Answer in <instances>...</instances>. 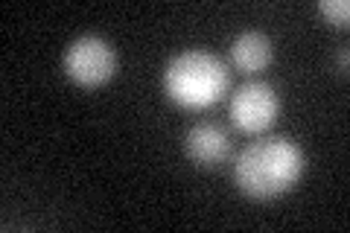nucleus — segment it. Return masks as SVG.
<instances>
[{"label": "nucleus", "instance_id": "nucleus-3", "mask_svg": "<svg viewBox=\"0 0 350 233\" xmlns=\"http://www.w3.org/2000/svg\"><path fill=\"white\" fill-rule=\"evenodd\" d=\"M64 76L79 87H100L117 73V53L103 36H82L68 44L62 55Z\"/></svg>", "mask_w": 350, "mask_h": 233}, {"label": "nucleus", "instance_id": "nucleus-4", "mask_svg": "<svg viewBox=\"0 0 350 233\" xmlns=\"http://www.w3.org/2000/svg\"><path fill=\"white\" fill-rule=\"evenodd\" d=\"M280 114V96L275 91V85L251 79L245 85H239L228 99V117L237 131L243 135H262L278 123Z\"/></svg>", "mask_w": 350, "mask_h": 233}, {"label": "nucleus", "instance_id": "nucleus-1", "mask_svg": "<svg viewBox=\"0 0 350 233\" xmlns=\"http://www.w3.org/2000/svg\"><path fill=\"white\" fill-rule=\"evenodd\" d=\"M304 175V152L289 137H257L237 154L234 184L239 193L269 202L295 190Z\"/></svg>", "mask_w": 350, "mask_h": 233}, {"label": "nucleus", "instance_id": "nucleus-7", "mask_svg": "<svg viewBox=\"0 0 350 233\" xmlns=\"http://www.w3.org/2000/svg\"><path fill=\"white\" fill-rule=\"evenodd\" d=\"M319 12L330 20L333 27H347L350 24V3L347 0H321Z\"/></svg>", "mask_w": 350, "mask_h": 233}, {"label": "nucleus", "instance_id": "nucleus-5", "mask_svg": "<svg viewBox=\"0 0 350 233\" xmlns=\"http://www.w3.org/2000/svg\"><path fill=\"white\" fill-rule=\"evenodd\" d=\"M184 152H187V158L196 166L213 169V166L225 163V158L231 154V135H228V128L222 123L202 120L184 137Z\"/></svg>", "mask_w": 350, "mask_h": 233}, {"label": "nucleus", "instance_id": "nucleus-2", "mask_svg": "<svg viewBox=\"0 0 350 233\" xmlns=\"http://www.w3.org/2000/svg\"><path fill=\"white\" fill-rule=\"evenodd\" d=\"M228 64L216 53L193 47L172 55L163 70V91L175 105L199 111L216 105L228 91Z\"/></svg>", "mask_w": 350, "mask_h": 233}, {"label": "nucleus", "instance_id": "nucleus-6", "mask_svg": "<svg viewBox=\"0 0 350 233\" xmlns=\"http://www.w3.org/2000/svg\"><path fill=\"white\" fill-rule=\"evenodd\" d=\"M271 59H275V44L260 29H245L231 41V64L248 76L262 73Z\"/></svg>", "mask_w": 350, "mask_h": 233}]
</instances>
